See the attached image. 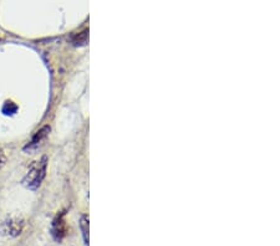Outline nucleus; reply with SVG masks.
Listing matches in <instances>:
<instances>
[{
    "label": "nucleus",
    "mask_w": 280,
    "mask_h": 246,
    "mask_svg": "<svg viewBox=\"0 0 280 246\" xmlns=\"http://www.w3.org/2000/svg\"><path fill=\"white\" fill-rule=\"evenodd\" d=\"M46 174V157H43L41 161L35 162L29 169L28 174L23 179V184L29 189H36L40 187L41 182Z\"/></svg>",
    "instance_id": "obj_1"
},
{
    "label": "nucleus",
    "mask_w": 280,
    "mask_h": 246,
    "mask_svg": "<svg viewBox=\"0 0 280 246\" xmlns=\"http://www.w3.org/2000/svg\"><path fill=\"white\" fill-rule=\"evenodd\" d=\"M88 40V30L85 29L84 31L78 32V34H74L71 36V43L75 46H85L87 44Z\"/></svg>",
    "instance_id": "obj_5"
},
{
    "label": "nucleus",
    "mask_w": 280,
    "mask_h": 246,
    "mask_svg": "<svg viewBox=\"0 0 280 246\" xmlns=\"http://www.w3.org/2000/svg\"><path fill=\"white\" fill-rule=\"evenodd\" d=\"M80 229H81V233H83V238H84V243L85 245H88V217L87 215H81L80 218Z\"/></svg>",
    "instance_id": "obj_6"
},
{
    "label": "nucleus",
    "mask_w": 280,
    "mask_h": 246,
    "mask_svg": "<svg viewBox=\"0 0 280 246\" xmlns=\"http://www.w3.org/2000/svg\"><path fill=\"white\" fill-rule=\"evenodd\" d=\"M49 132H50V127H49V126H45V127L41 128L40 131H37V132L35 133L34 137H32V139L30 140V142L28 143V146L25 147V151H28V149L36 148V147L41 143V140H43L44 138L48 136Z\"/></svg>",
    "instance_id": "obj_4"
},
{
    "label": "nucleus",
    "mask_w": 280,
    "mask_h": 246,
    "mask_svg": "<svg viewBox=\"0 0 280 246\" xmlns=\"http://www.w3.org/2000/svg\"><path fill=\"white\" fill-rule=\"evenodd\" d=\"M66 221L64 219V213H61V214H59L53 220V224H51V236H53L55 241L61 243L62 239L66 236Z\"/></svg>",
    "instance_id": "obj_3"
},
{
    "label": "nucleus",
    "mask_w": 280,
    "mask_h": 246,
    "mask_svg": "<svg viewBox=\"0 0 280 246\" xmlns=\"http://www.w3.org/2000/svg\"><path fill=\"white\" fill-rule=\"evenodd\" d=\"M5 164V157L3 156V154L0 153V169L3 168V165Z\"/></svg>",
    "instance_id": "obj_8"
},
{
    "label": "nucleus",
    "mask_w": 280,
    "mask_h": 246,
    "mask_svg": "<svg viewBox=\"0 0 280 246\" xmlns=\"http://www.w3.org/2000/svg\"><path fill=\"white\" fill-rule=\"evenodd\" d=\"M18 111V106L11 101H6L3 106V113L4 114H14Z\"/></svg>",
    "instance_id": "obj_7"
},
{
    "label": "nucleus",
    "mask_w": 280,
    "mask_h": 246,
    "mask_svg": "<svg viewBox=\"0 0 280 246\" xmlns=\"http://www.w3.org/2000/svg\"><path fill=\"white\" fill-rule=\"evenodd\" d=\"M23 229H24V220L16 219V218L8 219L0 226L1 234L6 236H11V238H15V236L20 235Z\"/></svg>",
    "instance_id": "obj_2"
}]
</instances>
